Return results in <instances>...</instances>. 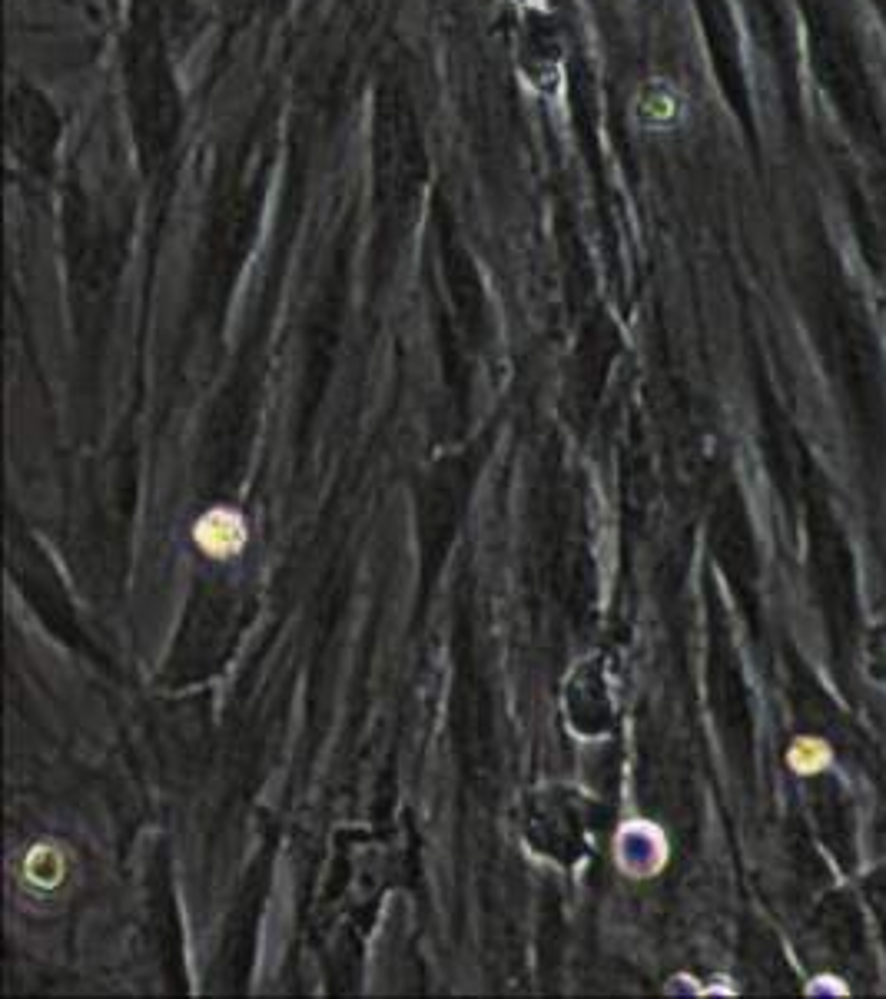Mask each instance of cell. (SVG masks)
<instances>
[{
	"instance_id": "1",
	"label": "cell",
	"mask_w": 886,
	"mask_h": 999,
	"mask_svg": "<svg viewBox=\"0 0 886 999\" xmlns=\"http://www.w3.org/2000/svg\"><path fill=\"white\" fill-rule=\"evenodd\" d=\"M196 538L210 555H233L236 548H243V522L233 512H213L196 528Z\"/></svg>"
},
{
	"instance_id": "2",
	"label": "cell",
	"mask_w": 886,
	"mask_h": 999,
	"mask_svg": "<svg viewBox=\"0 0 886 999\" xmlns=\"http://www.w3.org/2000/svg\"><path fill=\"white\" fill-rule=\"evenodd\" d=\"M823 761V747L817 741H800L797 744V751H794V764L800 770H813Z\"/></svg>"
}]
</instances>
